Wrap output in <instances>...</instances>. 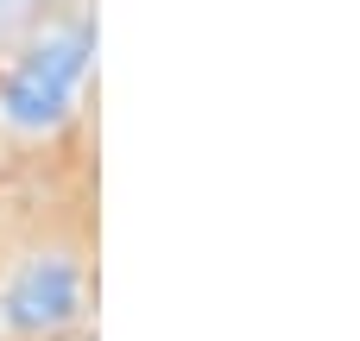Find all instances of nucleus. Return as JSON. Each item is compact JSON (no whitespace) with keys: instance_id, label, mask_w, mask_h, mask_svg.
Masks as SVG:
<instances>
[{"instance_id":"f257e3e1","label":"nucleus","mask_w":360,"mask_h":341,"mask_svg":"<svg viewBox=\"0 0 360 341\" xmlns=\"http://www.w3.org/2000/svg\"><path fill=\"white\" fill-rule=\"evenodd\" d=\"M89 51H95L89 32H63V38H44L38 51H25V57L13 63V76H6V95H0L6 114H13L19 127L57 120V114L70 108L82 70H89Z\"/></svg>"},{"instance_id":"f03ea898","label":"nucleus","mask_w":360,"mask_h":341,"mask_svg":"<svg viewBox=\"0 0 360 341\" xmlns=\"http://www.w3.org/2000/svg\"><path fill=\"white\" fill-rule=\"evenodd\" d=\"M70 310H76V272H70V266H38V272H25L19 291H13V323H25V329L63 323Z\"/></svg>"}]
</instances>
